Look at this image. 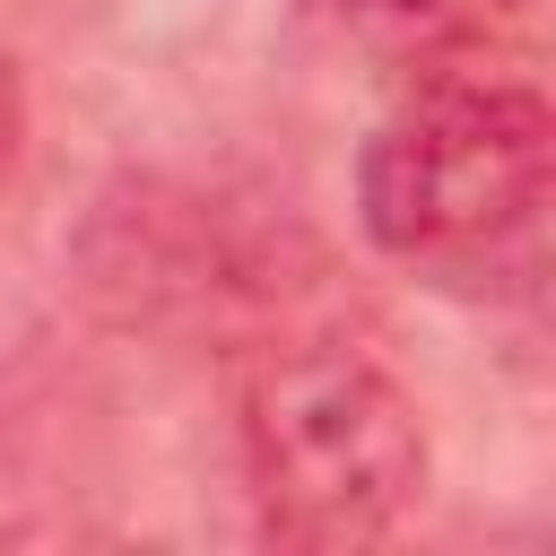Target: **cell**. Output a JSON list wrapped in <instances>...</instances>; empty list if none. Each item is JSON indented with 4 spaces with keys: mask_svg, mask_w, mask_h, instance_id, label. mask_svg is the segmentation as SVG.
<instances>
[{
    "mask_svg": "<svg viewBox=\"0 0 556 556\" xmlns=\"http://www.w3.org/2000/svg\"><path fill=\"white\" fill-rule=\"evenodd\" d=\"M339 35L374 43V52H408V61H443L452 43H469L504 0H313Z\"/></svg>",
    "mask_w": 556,
    "mask_h": 556,
    "instance_id": "3",
    "label": "cell"
},
{
    "mask_svg": "<svg viewBox=\"0 0 556 556\" xmlns=\"http://www.w3.org/2000/svg\"><path fill=\"white\" fill-rule=\"evenodd\" d=\"M547 182H556V122L539 87L486 70H434L365 139L356 208L391 261L486 269L539 226Z\"/></svg>",
    "mask_w": 556,
    "mask_h": 556,
    "instance_id": "2",
    "label": "cell"
},
{
    "mask_svg": "<svg viewBox=\"0 0 556 556\" xmlns=\"http://www.w3.org/2000/svg\"><path fill=\"white\" fill-rule=\"evenodd\" d=\"M9 148H17V78L0 61V165H9Z\"/></svg>",
    "mask_w": 556,
    "mask_h": 556,
    "instance_id": "4",
    "label": "cell"
},
{
    "mask_svg": "<svg viewBox=\"0 0 556 556\" xmlns=\"http://www.w3.org/2000/svg\"><path fill=\"white\" fill-rule=\"evenodd\" d=\"M243 469L278 547H374L426 495L417 400L339 339H278L243 365Z\"/></svg>",
    "mask_w": 556,
    "mask_h": 556,
    "instance_id": "1",
    "label": "cell"
}]
</instances>
